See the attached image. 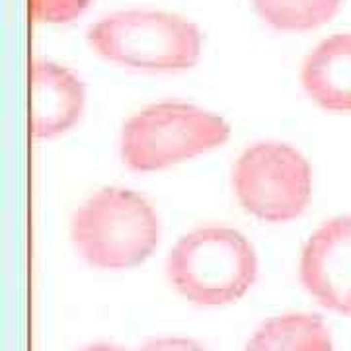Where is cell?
I'll return each instance as SVG.
<instances>
[{
	"label": "cell",
	"instance_id": "obj_1",
	"mask_svg": "<svg viewBox=\"0 0 351 351\" xmlns=\"http://www.w3.org/2000/svg\"><path fill=\"white\" fill-rule=\"evenodd\" d=\"M71 240L78 256L92 267L133 269L158 248L160 221L137 191L104 188L75 211Z\"/></svg>",
	"mask_w": 351,
	"mask_h": 351
},
{
	"label": "cell",
	"instance_id": "obj_2",
	"mask_svg": "<svg viewBox=\"0 0 351 351\" xmlns=\"http://www.w3.org/2000/svg\"><path fill=\"white\" fill-rule=\"evenodd\" d=\"M166 277L189 302L225 306L242 299L258 281V256L237 228L201 226L172 246Z\"/></svg>",
	"mask_w": 351,
	"mask_h": 351
},
{
	"label": "cell",
	"instance_id": "obj_3",
	"mask_svg": "<svg viewBox=\"0 0 351 351\" xmlns=\"http://www.w3.org/2000/svg\"><path fill=\"white\" fill-rule=\"evenodd\" d=\"M88 43L110 63L176 73L195 66L203 36L191 20L164 10H121L88 27Z\"/></svg>",
	"mask_w": 351,
	"mask_h": 351
},
{
	"label": "cell",
	"instance_id": "obj_4",
	"mask_svg": "<svg viewBox=\"0 0 351 351\" xmlns=\"http://www.w3.org/2000/svg\"><path fill=\"white\" fill-rule=\"evenodd\" d=\"M228 137L221 115L186 101H158L127 119L119 154L135 172H156L213 151Z\"/></svg>",
	"mask_w": 351,
	"mask_h": 351
},
{
	"label": "cell",
	"instance_id": "obj_5",
	"mask_svg": "<svg viewBox=\"0 0 351 351\" xmlns=\"http://www.w3.org/2000/svg\"><path fill=\"white\" fill-rule=\"evenodd\" d=\"M240 205L267 223L299 219L313 197V168L287 143L262 141L248 147L232 168Z\"/></svg>",
	"mask_w": 351,
	"mask_h": 351
},
{
	"label": "cell",
	"instance_id": "obj_6",
	"mask_svg": "<svg viewBox=\"0 0 351 351\" xmlns=\"http://www.w3.org/2000/svg\"><path fill=\"white\" fill-rule=\"evenodd\" d=\"M299 277L318 304L351 316V215L330 219L308 237Z\"/></svg>",
	"mask_w": 351,
	"mask_h": 351
},
{
	"label": "cell",
	"instance_id": "obj_7",
	"mask_svg": "<svg viewBox=\"0 0 351 351\" xmlns=\"http://www.w3.org/2000/svg\"><path fill=\"white\" fill-rule=\"evenodd\" d=\"M27 75L32 135L53 138L73 129L84 113V82L71 69L47 59H34Z\"/></svg>",
	"mask_w": 351,
	"mask_h": 351
},
{
	"label": "cell",
	"instance_id": "obj_8",
	"mask_svg": "<svg viewBox=\"0 0 351 351\" xmlns=\"http://www.w3.org/2000/svg\"><path fill=\"white\" fill-rule=\"evenodd\" d=\"M301 84L322 110L351 113V32L322 39L306 55Z\"/></svg>",
	"mask_w": 351,
	"mask_h": 351
},
{
	"label": "cell",
	"instance_id": "obj_9",
	"mask_svg": "<svg viewBox=\"0 0 351 351\" xmlns=\"http://www.w3.org/2000/svg\"><path fill=\"white\" fill-rule=\"evenodd\" d=\"M244 351H334V339L322 316L287 313L262 322Z\"/></svg>",
	"mask_w": 351,
	"mask_h": 351
},
{
	"label": "cell",
	"instance_id": "obj_10",
	"mask_svg": "<svg viewBox=\"0 0 351 351\" xmlns=\"http://www.w3.org/2000/svg\"><path fill=\"white\" fill-rule=\"evenodd\" d=\"M260 20L277 32H311L328 24L343 0H250Z\"/></svg>",
	"mask_w": 351,
	"mask_h": 351
},
{
	"label": "cell",
	"instance_id": "obj_11",
	"mask_svg": "<svg viewBox=\"0 0 351 351\" xmlns=\"http://www.w3.org/2000/svg\"><path fill=\"white\" fill-rule=\"evenodd\" d=\"M29 16L39 24H69L86 12L92 0H27Z\"/></svg>",
	"mask_w": 351,
	"mask_h": 351
},
{
	"label": "cell",
	"instance_id": "obj_12",
	"mask_svg": "<svg viewBox=\"0 0 351 351\" xmlns=\"http://www.w3.org/2000/svg\"><path fill=\"white\" fill-rule=\"evenodd\" d=\"M135 351H207L199 341L189 338H156Z\"/></svg>",
	"mask_w": 351,
	"mask_h": 351
},
{
	"label": "cell",
	"instance_id": "obj_13",
	"mask_svg": "<svg viewBox=\"0 0 351 351\" xmlns=\"http://www.w3.org/2000/svg\"><path fill=\"white\" fill-rule=\"evenodd\" d=\"M78 351H125L121 346L117 343H110V341H96V343H90L86 348Z\"/></svg>",
	"mask_w": 351,
	"mask_h": 351
}]
</instances>
